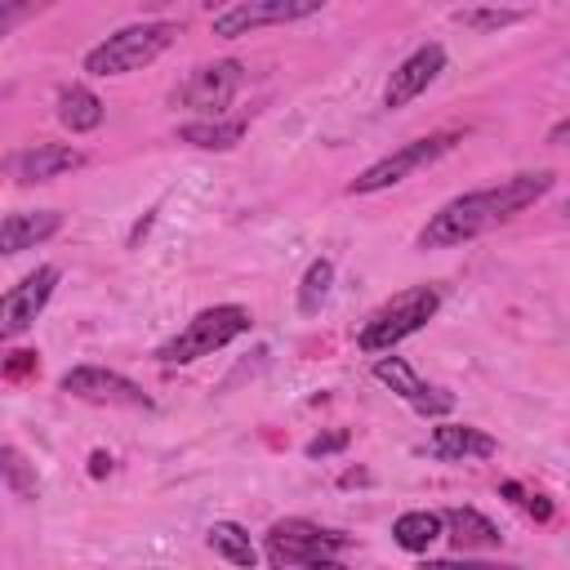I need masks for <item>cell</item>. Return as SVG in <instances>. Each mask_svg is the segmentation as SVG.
<instances>
[{
  "mask_svg": "<svg viewBox=\"0 0 570 570\" xmlns=\"http://www.w3.org/2000/svg\"><path fill=\"white\" fill-rule=\"evenodd\" d=\"M552 169H534V174H517V178H503L494 187H481V191H468V196H454L450 205H441L428 227L419 232V245L423 249H450V245H463V240H476L481 232L508 223L512 214H521L525 205H534L548 187H552Z\"/></svg>",
  "mask_w": 570,
  "mask_h": 570,
  "instance_id": "6da1fadb",
  "label": "cell"
},
{
  "mask_svg": "<svg viewBox=\"0 0 570 570\" xmlns=\"http://www.w3.org/2000/svg\"><path fill=\"white\" fill-rule=\"evenodd\" d=\"M249 325H254V316H249V307H240V303L205 307V312H196L174 338H165V343L156 347V361H160V365H187V361L214 356V352L227 347L232 338L249 334Z\"/></svg>",
  "mask_w": 570,
  "mask_h": 570,
  "instance_id": "7a4b0ae2",
  "label": "cell"
},
{
  "mask_svg": "<svg viewBox=\"0 0 570 570\" xmlns=\"http://www.w3.org/2000/svg\"><path fill=\"white\" fill-rule=\"evenodd\" d=\"M174 40H178V27L174 22H134V27H120L116 36H107L102 45H94L85 53V71L89 76H125V71H138V67L156 62Z\"/></svg>",
  "mask_w": 570,
  "mask_h": 570,
  "instance_id": "3957f363",
  "label": "cell"
},
{
  "mask_svg": "<svg viewBox=\"0 0 570 570\" xmlns=\"http://www.w3.org/2000/svg\"><path fill=\"white\" fill-rule=\"evenodd\" d=\"M441 307V289L436 285H414V289H401L392 303H383L356 334V347L361 352H392L401 338H410L414 330H423Z\"/></svg>",
  "mask_w": 570,
  "mask_h": 570,
  "instance_id": "277c9868",
  "label": "cell"
},
{
  "mask_svg": "<svg viewBox=\"0 0 570 570\" xmlns=\"http://www.w3.org/2000/svg\"><path fill=\"white\" fill-rule=\"evenodd\" d=\"M459 142V134H428V138H414V142H405V147H396L392 156H383V160H374L370 169H361L356 178H352V196H370V191H383V187H396V183H405L414 169H423V165H432V160H441L450 147Z\"/></svg>",
  "mask_w": 570,
  "mask_h": 570,
  "instance_id": "5b68a950",
  "label": "cell"
},
{
  "mask_svg": "<svg viewBox=\"0 0 570 570\" xmlns=\"http://www.w3.org/2000/svg\"><path fill=\"white\" fill-rule=\"evenodd\" d=\"M240 80H245V67H240V62H232V58L205 62V67H196V71L169 94V102H174V107H191V111H223V107L236 98Z\"/></svg>",
  "mask_w": 570,
  "mask_h": 570,
  "instance_id": "8992f818",
  "label": "cell"
},
{
  "mask_svg": "<svg viewBox=\"0 0 570 570\" xmlns=\"http://www.w3.org/2000/svg\"><path fill=\"white\" fill-rule=\"evenodd\" d=\"M62 392L76 396V401H89V405H129V410H147L151 405V396L134 379H125L116 370H102V365L67 370L62 374Z\"/></svg>",
  "mask_w": 570,
  "mask_h": 570,
  "instance_id": "52a82bcc",
  "label": "cell"
},
{
  "mask_svg": "<svg viewBox=\"0 0 570 570\" xmlns=\"http://www.w3.org/2000/svg\"><path fill=\"white\" fill-rule=\"evenodd\" d=\"M316 9H321V0H245V4H227V9L214 13V36L236 40V36H249V31L272 27V22L312 18Z\"/></svg>",
  "mask_w": 570,
  "mask_h": 570,
  "instance_id": "ba28073f",
  "label": "cell"
},
{
  "mask_svg": "<svg viewBox=\"0 0 570 570\" xmlns=\"http://www.w3.org/2000/svg\"><path fill=\"white\" fill-rule=\"evenodd\" d=\"M58 267L53 263H45V267H36V272H27L4 298H0V334L4 338H18L40 312H45V303H49V294H53V285H58Z\"/></svg>",
  "mask_w": 570,
  "mask_h": 570,
  "instance_id": "9c48e42d",
  "label": "cell"
},
{
  "mask_svg": "<svg viewBox=\"0 0 570 570\" xmlns=\"http://www.w3.org/2000/svg\"><path fill=\"white\" fill-rule=\"evenodd\" d=\"M352 539L338 534V530H325L316 521H303V517H285V521H272L263 548L267 552H281V557H338Z\"/></svg>",
  "mask_w": 570,
  "mask_h": 570,
  "instance_id": "30bf717a",
  "label": "cell"
},
{
  "mask_svg": "<svg viewBox=\"0 0 570 570\" xmlns=\"http://www.w3.org/2000/svg\"><path fill=\"white\" fill-rule=\"evenodd\" d=\"M445 71V49L432 40V45H419L396 71H392V80H387V89H383V107H405V102H414L436 76Z\"/></svg>",
  "mask_w": 570,
  "mask_h": 570,
  "instance_id": "8fae6325",
  "label": "cell"
},
{
  "mask_svg": "<svg viewBox=\"0 0 570 570\" xmlns=\"http://www.w3.org/2000/svg\"><path fill=\"white\" fill-rule=\"evenodd\" d=\"M80 165H85V151L67 147V142H36V147L9 156V174H13L18 183H49V178L71 174V169H80Z\"/></svg>",
  "mask_w": 570,
  "mask_h": 570,
  "instance_id": "7c38bea8",
  "label": "cell"
},
{
  "mask_svg": "<svg viewBox=\"0 0 570 570\" xmlns=\"http://www.w3.org/2000/svg\"><path fill=\"white\" fill-rule=\"evenodd\" d=\"M428 450H432L436 459H445V463H463V459H490L499 445H494V436L481 432V428H468V423H441V428H432Z\"/></svg>",
  "mask_w": 570,
  "mask_h": 570,
  "instance_id": "4fadbf2b",
  "label": "cell"
},
{
  "mask_svg": "<svg viewBox=\"0 0 570 570\" xmlns=\"http://www.w3.org/2000/svg\"><path fill=\"white\" fill-rule=\"evenodd\" d=\"M58 227H62V214L58 209H13V214H4L0 249L4 254H22V249L49 240Z\"/></svg>",
  "mask_w": 570,
  "mask_h": 570,
  "instance_id": "5bb4252c",
  "label": "cell"
},
{
  "mask_svg": "<svg viewBox=\"0 0 570 570\" xmlns=\"http://www.w3.org/2000/svg\"><path fill=\"white\" fill-rule=\"evenodd\" d=\"M441 521H445V534H450V543L459 552H481V548H499L503 543L499 525L490 517H481L476 508H445Z\"/></svg>",
  "mask_w": 570,
  "mask_h": 570,
  "instance_id": "9a60e30c",
  "label": "cell"
},
{
  "mask_svg": "<svg viewBox=\"0 0 570 570\" xmlns=\"http://www.w3.org/2000/svg\"><path fill=\"white\" fill-rule=\"evenodd\" d=\"M58 120L71 129V134H89L102 125V98L85 85H62L58 89Z\"/></svg>",
  "mask_w": 570,
  "mask_h": 570,
  "instance_id": "2e32d148",
  "label": "cell"
},
{
  "mask_svg": "<svg viewBox=\"0 0 570 570\" xmlns=\"http://www.w3.org/2000/svg\"><path fill=\"white\" fill-rule=\"evenodd\" d=\"M245 129H249V120H240V116H232V120H191V125L178 129V138L191 142V147H205V151H227L245 138Z\"/></svg>",
  "mask_w": 570,
  "mask_h": 570,
  "instance_id": "e0dca14e",
  "label": "cell"
},
{
  "mask_svg": "<svg viewBox=\"0 0 570 570\" xmlns=\"http://www.w3.org/2000/svg\"><path fill=\"white\" fill-rule=\"evenodd\" d=\"M441 530H445V521H441V512H401L396 521H392V539H396V548H405V552H428L436 539H441Z\"/></svg>",
  "mask_w": 570,
  "mask_h": 570,
  "instance_id": "ac0fdd59",
  "label": "cell"
},
{
  "mask_svg": "<svg viewBox=\"0 0 570 570\" xmlns=\"http://www.w3.org/2000/svg\"><path fill=\"white\" fill-rule=\"evenodd\" d=\"M205 539H209V548H214L223 561H232V566H240V570H254L258 548H254V539H249L245 525H236V521H214Z\"/></svg>",
  "mask_w": 570,
  "mask_h": 570,
  "instance_id": "d6986e66",
  "label": "cell"
},
{
  "mask_svg": "<svg viewBox=\"0 0 570 570\" xmlns=\"http://www.w3.org/2000/svg\"><path fill=\"white\" fill-rule=\"evenodd\" d=\"M374 379H379V383H387V387H392L396 396H405L410 405H419V401L432 392V387L410 370V361H405V356H379V361H374Z\"/></svg>",
  "mask_w": 570,
  "mask_h": 570,
  "instance_id": "ffe728a7",
  "label": "cell"
},
{
  "mask_svg": "<svg viewBox=\"0 0 570 570\" xmlns=\"http://www.w3.org/2000/svg\"><path fill=\"white\" fill-rule=\"evenodd\" d=\"M463 31H476V36H490V31H503L512 22H525V9H499V4H468V9H454L450 13Z\"/></svg>",
  "mask_w": 570,
  "mask_h": 570,
  "instance_id": "44dd1931",
  "label": "cell"
},
{
  "mask_svg": "<svg viewBox=\"0 0 570 570\" xmlns=\"http://www.w3.org/2000/svg\"><path fill=\"white\" fill-rule=\"evenodd\" d=\"M330 285H334V263L330 258L307 263V272L298 281V312L303 316H316L325 307V298H330Z\"/></svg>",
  "mask_w": 570,
  "mask_h": 570,
  "instance_id": "7402d4cb",
  "label": "cell"
},
{
  "mask_svg": "<svg viewBox=\"0 0 570 570\" xmlns=\"http://www.w3.org/2000/svg\"><path fill=\"white\" fill-rule=\"evenodd\" d=\"M0 472H4V485L13 490V499H36V494H40L36 468L22 459L18 445H4V450H0Z\"/></svg>",
  "mask_w": 570,
  "mask_h": 570,
  "instance_id": "603a6c76",
  "label": "cell"
},
{
  "mask_svg": "<svg viewBox=\"0 0 570 570\" xmlns=\"http://www.w3.org/2000/svg\"><path fill=\"white\" fill-rule=\"evenodd\" d=\"M272 570H347L338 557H281V552H267Z\"/></svg>",
  "mask_w": 570,
  "mask_h": 570,
  "instance_id": "cb8c5ba5",
  "label": "cell"
},
{
  "mask_svg": "<svg viewBox=\"0 0 570 570\" xmlns=\"http://www.w3.org/2000/svg\"><path fill=\"white\" fill-rule=\"evenodd\" d=\"M352 436H347V428H334V432H321V436H312L307 441V459H325V454H334V450H343Z\"/></svg>",
  "mask_w": 570,
  "mask_h": 570,
  "instance_id": "d4e9b609",
  "label": "cell"
},
{
  "mask_svg": "<svg viewBox=\"0 0 570 570\" xmlns=\"http://www.w3.org/2000/svg\"><path fill=\"white\" fill-rule=\"evenodd\" d=\"M36 370H40L36 352H9V361H4V379H9V383L27 379V374H36Z\"/></svg>",
  "mask_w": 570,
  "mask_h": 570,
  "instance_id": "484cf974",
  "label": "cell"
},
{
  "mask_svg": "<svg viewBox=\"0 0 570 570\" xmlns=\"http://www.w3.org/2000/svg\"><path fill=\"white\" fill-rule=\"evenodd\" d=\"M423 570H521V566H499V561H423Z\"/></svg>",
  "mask_w": 570,
  "mask_h": 570,
  "instance_id": "4316f807",
  "label": "cell"
},
{
  "mask_svg": "<svg viewBox=\"0 0 570 570\" xmlns=\"http://www.w3.org/2000/svg\"><path fill=\"white\" fill-rule=\"evenodd\" d=\"M414 410H419V414H450V410H454V396H450V392H436V387H432V392H428V396H423V401H419Z\"/></svg>",
  "mask_w": 570,
  "mask_h": 570,
  "instance_id": "83f0119b",
  "label": "cell"
},
{
  "mask_svg": "<svg viewBox=\"0 0 570 570\" xmlns=\"http://www.w3.org/2000/svg\"><path fill=\"white\" fill-rule=\"evenodd\" d=\"M548 142H557V147H570V116H566V120H557V125L548 129Z\"/></svg>",
  "mask_w": 570,
  "mask_h": 570,
  "instance_id": "f1b7e54d",
  "label": "cell"
},
{
  "mask_svg": "<svg viewBox=\"0 0 570 570\" xmlns=\"http://www.w3.org/2000/svg\"><path fill=\"white\" fill-rule=\"evenodd\" d=\"M89 472H94V476H107V472H111V454L94 450V454H89Z\"/></svg>",
  "mask_w": 570,
  "mask_h": 570,
  "instance_id": "f546056e",
  "label": "cell"
},
{
  "mask_svg": "<svg viewBox=\"0 0 570 570\" xmlns=\"http://www.w3.org/2000/svg\"><path fill=\"white\" fill-rule=\"evenodd\" d=\"M525 508H530V512H534L539 521H548V517H552V503H548L543 494H534V499H525Z\"/></svg>",
  "mask_w": 570,
  "mask_h": 570,
  "instance_id": "4dcf8cb0",
  "label": "cell"
},
{
  "mask_svg": "<svg viewBox=\"0 0 570 570\" xmlns=\"http://www.w3.org/2000/svg\"><path fill=\"white\" fill-rule=\"evenodd\" d=\"M338 485H370V472L365 468H352V472L338 476Z\"/></svg>",
  "mask_w": 570,
  "mask_h": 570,
  "instance_id": "1f68e13d",
  "label": "cell"
},
{
  "mask_svg": "<svg viewBox=\"0 0 570 570\" xmlns=\"http://www.w3.org/2000/svg\"><path fill=\"white\" fill-rule=\"evenodd\" d=\"M566 214H570V205H566Z\"/></svg>",
  "mask_w": 570,
  "mask_h": 570,
  "instance_id": "d6a6232c",
  "label": "cell"
}]
</instances>
